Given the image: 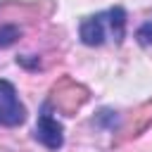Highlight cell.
<instances>
[{"label":"cell","mask_w":152,"mask_h":152,"mask_svg":"<svg viewBox=\"0 0 152 152\" xmlns=\"http://www.w3.org/2000/svg\"><path fill=\"white\" fill-rule=\"evenodd\" d=\"M90 100V90L74 81L71 76H62L55 81V86L50 88V97H48V107H55L59 114L64 116H74L86 102Z\"/></svg>","instance_id":"1"},{"label":"cell","mask_w":152,"mask_h":152,"mask_svg":"<svg viewBox=\"0 0 152 152\" xmlns=\"http://www.w3.org/2000/svg\"><path fill=\"white\" fill-rule=\"evenodd\" d=\"M26 121V107L19 102L10 81L0 78V126H19Z\"/></svg>","instance_id":"2"},{"label":"cell","mask_w":152,"mask_h":152,"mask_svg":"<svg viewBox=\"0 0 152 152\" xmlns=\"http://www.w3.org/2000/svg\"><path fill=\"white\" fill-rule=\"evenodd\" d=\"M150 124H152V100L142 102L140 107H135V109L126 116V121H124L121 128H119L116 142H126V140L138 138L140 133H145V131L150 128Z\"/></svg>","instance_id":"3"},{"label":"cell","mask_w":152,"mask_h":152,"mask_svg":"<svg viewBox=\"0 0 152 152\" xmlns=\"http://www.w3.org/2000/svg\"><path fill=\"white\" fill-rule=\"evenodd\" d=\"M36 140L43 142L50 150H59L64 142V133H62V124L57 119H52L48 114V104L40 109L38 114V124H36Z\"/></svg>","instance_id":"4"},{"label":"cell","mask_w":152,"mask_h":152,"mask_svg":"<svg viewBox=\"0 0 152 152\" xmlns=\"http://www.w3.org/2000/svg\"><path fill=\"white\" fill-rule=\"evenodd\" d=\"M104 14H95L81 21V40L86 45H102L104 43Z\"/></svg>","instance_id":"5"},{"label":"cell","mask_w":152,"mask_h":152,"mask_svg":"<svg viewBox=\"0 0 152 152\" xmlns=\"http://www.w3.org/2000/svg\"><path fill=\"white\" fill-rule=\"evenodd\" d=\"M104 17L109 19V28H112L114 43H121L124 36H126V10L116 5V7H112L109 12H104Z\"/></svg>","instance_id":"6"},{"label":"cell","mask_w":152,"mask_h":152,"mask_svg":"<svg viewBox=\"0 0 152 152\" xmlns=\"http://www.w3.org/2000/svg\"><path fill=\"white\" fill-rule=\"evenodd\" d=\"M21 38V28L17 24H0V48H10Z\"/></svg>","instance_id":"7"},{"label":"cell","mask_w":152,"mask_h":152,"mask_svg":"<svg viewBox=\"0 0 152 152\" xmlns=\"http://www.w3.org/2000/svg\"><path fill=\"white\" fill-rule=\"evenodd\" d=\"M138 40H140V45H150L152 43V24H142L138 28Z\"/></svg>","instance_id":"8"}]
</instances>
